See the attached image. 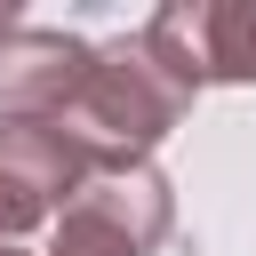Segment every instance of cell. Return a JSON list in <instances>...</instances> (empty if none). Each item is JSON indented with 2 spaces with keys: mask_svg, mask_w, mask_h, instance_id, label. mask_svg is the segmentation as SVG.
Segmentation results:
<instances>
[{
  "mask_svg": "<svg viewBox=\"0 0 256 256\" xmlns=\"http://www.w3.org/2000/svg\"><path fill=\"white\" fill-rule=\"evenodd\" d=\"M0 256H24V248H0Z\"/></svg>",
  "mask_w": 256,
  "mask_h": 256,
  "instance_id": "cell-8",
  "label": "cell"
},
{
  "mask_svg": "<svg viewBox=\"0 0 256 256\" xmlns=\"http://www.w3.org/2000/svg\"><path fill=\"white\" fill-rule=\"evenodd\" d=\"M32 224H48V208H40L24 184H8V176H0V248H16Z\"/></svg>",
  "mask_w": 256,
  "mask_h": 256,
  "instance_id": "cell-6",
  "label": "cell"
},
{
  "mask_svg": "<svg viewBox=\"0 0 256 256\" xmlns=\"http://www.w3.org/2000/svg\"><path fill=\"white\" fill-rule=\"evenodd\" d=\"M88 40L56 32V24H16L0 32V120H56L80 80H88Z\"/></svg>",
  "mask_w": 256,
  "mask_h": 256,
  "instance_id": "cell-4",
  "label": "cell"
},
{
  "mask_svg": "<svg viewBox=\"0 0 256 256\" xmlns=\"http://www.w3.org/2000/svg\"><path fill=\"white\" fill-rule=\"evenodd\" d=\"M16 24H24V16H16V8H8V0H0V32H16Z\"/></svg>",
  "mask_w": 256,
  "mask_h": 256,
  "instance_id": "cell-7",
  "label": "cell"
},
{
  "mask_svg": "<svg viewBox=\"0 0 256 256\" xmlns=\"http://www.w3.org/2000/svg\"><path fill=\"white\" fill-rule=\"evenodd\" d=\"M184 112H192V88L144 48V32H128V40H104L88 56L80 96L48 128H64L96 168H128V160H152V144L168 128H184Z\"/></svg>",
  "mask_w": 256,
  "mask_h": 256,
  "instance_id": "cell-1",
  "label": "cell"
},
{
  "mask_svg": "<svg viewBox=\"0 0 256 256\" xmlns=\"http://www.w3.org/2000/svg\"><path fill=\"white\" fill-rule=\"evenodd\" d=\"M88 168H96V160H88L64 128H48V120H0V176L24 184L48 216L88 184Z\"/></svg>",
  "mask_w": 256,
  "mask_h": 256,
  "instance_id": "cell-5",
  "label": "cell"
},
{
  "mask_svg": "<svg viewBox=\"0 0 256 256\" xmlns=\"http://www.w3.org/2000/svg\"><path fill=\"white\" fill-rule=\"evenodd\" d=\"M144 48L200 96L256 80V0H168L144 24Z\"/></svg>",
  "mask_w": 256,
  "mask_h": 256,
  "instance_id": "cell-3",
  "label": "cell"
},
{
  "mask_svg": "<svg viewBox=\"0 0 256 256\" xmlns=\"http://www.w3.org/2000/svg\"><path fill=\"white\" fill-rule=\"evenodd\" d=\"M48 256H152L176 232V192L152 160L88 168V184L48 216Z\"/></svg>",
  "mask_w": 256,
  "mask_h": 256,
  "instance_id": "cell-2",
  "label": "cell"
}]
</instances>
